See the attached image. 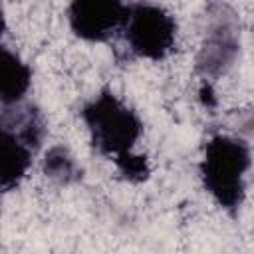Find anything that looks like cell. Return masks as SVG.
<instances>
[{
	"label": "cell",
	"mask_w": 254,
	"mask_h": 254,
	"mask_svg": "<svg viewBox=\"0 0 254 254\" xmlns=\"http://www.w3.org/2000/svg\"><path fill=\"white\" fill-rule=\"evenodd\" d=\"M250 167L252 149L240 135L216 133L202 147L198 163L202 189L230 216H236L246 200Z\"/></svg>",
	"instance_id": "obj_1"
},
{
	"label": "cell",
	"mask_w": 254,
	"mask_h": 254,
	"mask_svg": "<svg viewBox=\"0 0 254 254\" xmlns=\"http://www.w3.org/2000/svg\"><path fill=\"white\" fill-rule=\"evenodd\" d=\"M48 133L42 109L30 101L0 111V192L20 189Z\"/></svg>",
	"instance_id": "obj_2"
},
{
	"label": "cell",
	"mask_w": 254,
	"mask_h": 254,
	"mask_svg": "<svg viewBox=\"0 0 254 254\" xmlns=\"http://www.w3.org/2000/svg\"><path fill=\"white\" fill-rule=\"evenodd\" d=\"M79 117L91 147L111 161L131 153L143 135L139 113L107 87L81 105Z\"/></svg>",
	"instance_id": "obj_3"
},
{
	"label": "cell",
	"mask_w": 254,
	"mask_h": 254,
	"mask_svg": "<svg viewBox=\"0 0 254 254\" xmlns=\"http://www.w3.org/2000/svg\"><path fill=\"white\" fill-rule=\"evenodd\" d=\"M177 20L167 8L145 0L127 6V18L121 28L131 54L149 62H163L171 56L177 44Z\"/></svg>",
	"instance_id": "obj_4"
},
{
	"label": "cell",
	"mask_w": 254,
	"mask_h": 254,
	"mask_svg": "<svg viewBox=\"0 0 254 254\" xmlns=\"http://www.w3.org/2000/svg\"><path fill=\"white\" fill-rule=\"evenodd\" d=\"M240 20L236 12L216 2L208 8L206 28L194 60V69L204 81L224 75L240 56Z\"/></svg>",
	"instance_id": "obj_5"
},
{
	"label": "cell",
	"mask_w": 254,
	"mask_h": 254,
	"mask_svg": "<svg viewBox=\"0 0 254 254\" xmlns=\"http://www.w3.org/2000/svg\"><path fill=\"white\" fill-rule=\"evenodd\" d=\"M127 6L123 0H69L67 24L71 34L87 44L109 42L121 32Z\"/></svg>",
	"instance_id": "obj_6"
},
{
	"label": "cell",
	"mask_w": 254,
	"mask_h": 254,
	"mask_svg": "<svg viewBox=\"0 0 254 254\" xmlns=\"http://www.w3.org/2000/svg\"><path fill=\"white\" fill-rule=\"evenodd\" d=\"M32 67L8 46L0 44V105H14L26 99L32 87Z\"/></svg>",
	"instance_id": "obj_7"
},
{
	"label": "cell",
	"mask_w": 254,
	"mask_h": 254,
	"mask_svg": "<svg viewBox=\"0 0 254 254\" xmlns=\"http://www.w3.org/2000/svg\"><path fill=\"white\" fill-rule=\"evenodd\" d=\"M42 171L46 179L60 187H69L81 181V167L65 145H52L42 161Z\"/></svg>",
	"instance_id": "obj_8"
},
{
	"label": "cell",
	"mask_w": 254,
	"mask_h": 254,
	"mask_svg": "<svg viewBox=\"0 0 254 254\" xmlns=\"http://www.w3.org/2000/svg\"><path fill=\"white\" fill-rule=\"evenodd\" d=\"M117 173L127 181V183H133V185H141L145 183L149 177H151V165H149V159L141 153H127L119 159L113 161Z\"/></svg>",
	"instance_id": "obj_9"
},
{
	"label": "cell",
	"mask_w": 254,
	"mask_h": 254,
	"mask_svg": "<svg viewBox=\"0 0 254 254\" xmlns=\"http://www.w3.org/2000/svg\"><path fill=\"white\" fill-rule=\"evenodd\" d=\"M6 28H8V22H6V12H4V6H2V2H0V38L4 36Z\"/></svg>",
	"instance_id": "obj_10"
}]
</instances>
